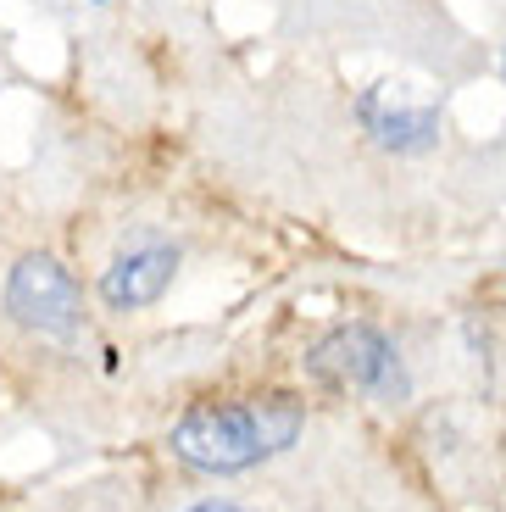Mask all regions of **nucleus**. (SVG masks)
I'll list each match as a JSON object with an SVG mask.
<instances>
[{
  "label": "nucleus",
  "mask_w": 506,
  "mask_h": 512,
  "mask_svg": "<svg viewBox=\"0 0 506 512\" xmlns=\"http://www.w3.org/2000/svg\"><path fill=\"white\" fill-rule=\"evenodd\" d=\"M306 435V407L295 396H234V401H195L167 429V451L195 474H251L262 462L295 451Z\"/></svg>",
  "instance_id": "obj_1"
},
{
  "label": "nucleus",
  "mask_w": 506,
  "mask_h": 512,
  "mask_svg": "<svg viewBox=\"0 0 506 512\" xmlns=\"http://www.w3.org/2000/svg\"><path fill=\"white\" fill-rule=\"evenodd\" d=\"M306 368L312 379H323L329 390H351V396H373L384 407L412 396V373L406 357L379 323H334L312 351H306Z\"/></svg>",
  "instance_id": "obj_2"
},
{
  "label": "nucleus",
  "mask_w": 506,
  "mask_h": 512,
  "mask_svg": "<svg viewBox=\"0 0 506 512\" xmlns=\"http://www.w3.org/2000/svg\"><path fill=\"white\" fill-rule=\"evenodd\" d=\"M0 312L17 323L34 340H51V346H67L89 329V301L84 284L56 262L51 251H23L0 279Z\"/></svg>",
  "instance_id": "obj_3"
},
{
  "label": "nucleus",
  "mask_w": 506,
  "mask_h": 512,
  "mask_svg": "<svg viewBox=\"0 0 506 512\" xmlns=\"http://www.w3.org/2000/svg\"><path fill=\"white\" fill-rule=\"evenodd\" d=\"M178 268H184V251L162 234H145V240H128L95 279V301H101L112 318H140L173 290Z\"/></svg>",
  "instance_id": "obj_4"
},
{
  "label": "nucleus",
  "mask_w": 506,
  "mask_h": 512,
  "mask_svg": "<svg viewBox=\"0 0 506 512\" xmlns=\"http://www.w3.org/2000/svg\"><path fill=\"white\" fill-rule=\"evenodd\" d=\"M356 123L367 128V140L395 151V156H423L440 140V106H429V101L401 106V101L384 95V84H367V90L356 95Z\"/></svg>",
  "instance_id": "obj_5"
},
{
  "label": "nucleus",
  "mask_w": 506,
  "mask_h": 512,
  "mask_svg": "<svg viewBox=\"0 0 506 512\" xmlns=\"http://www.w3.org/2000/svg\"><path fill=\"white\" fill-rule=\"evenodd\" d=\"M184 512H251V507H240V501H223V496H206V501H190Z\"/></svg>",
  "instance_id": "obj_6"
},
{
  "label": "nucleus",
  "mask_w": 506,
  "mask_h": 512,
  "mask_svg": "<svg viewBox=\"0 0 506 512\" xmlns=\"http://www.w3.org/2000/svg\"><path fill=\"white\" fill-rule=\"evenodd\" d=\"M501 78H506V45H501Z\"/></svg>",
  "instance_id": "obj_7"
},
{
  "label": "nucleus",
  "mask_w": 506,
  "mask_h": 512,
  "mask_svg": "<svg viewBox=\"0 0 506 512\" xmlns=\"http://www.w3.org/2000/svg\"><path fill=\"white\" fill-rule=\"evenodd\" d=\"M89 6H112V0H89Z\"/></svg>",
  "instance_id": "obj_8"
}]
</instances>
